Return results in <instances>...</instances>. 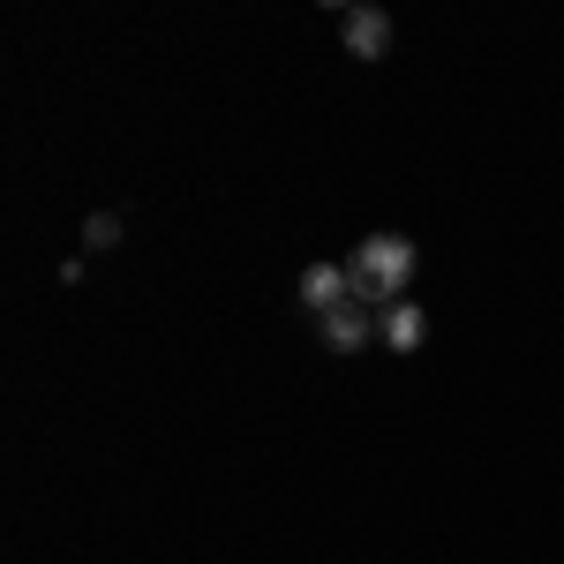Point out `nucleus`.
Here are the masks:
<instances>
[{"mask_svg": "<svg viewBox=\"0 0 564 564\" xmlns=\"http://www.w3.org/2000/svg\"><path fill=\"white\" fill-rule=\"evenodd\" d=\"M339 39H347L354 61H384V45H391V15H384V8H347V15H339Z\"/></svg>", "mask_w": 564, "mask_h": 564, "instance_id": "nucleus-2", "label": "nucleus"}, {"mask_svg": "<svg viewBox=\"0 0 564 564\" xmlns=\"http://www.w3.org/2000/svg\"><path fill=\"white\" fill-rule=\"evenodd\" d=\"M384 324L369 316V302H347V308H332L324 316V347H339V354H354V347H369Z\"/></svg>", "mask_w": 564, "mask_h": 564, "instance_id": "nucleus-4", "label": "nucleus"}, {"mask_svg": "<svg viewBox=\"0 0 564 564\" xmlns=\"http://www.w3.org/2000/svg\"><path fill=\"white\" fill-rule=\"evenodd\" d=\"M347 279H354V302H399L406 279H414V241L406 234H369L361 249L347 257Z\"/></svg>", "mask_w": 564, "mask_h": 564, "instance_id": "nucleus-1", "label": "nucleus"}, {"mask_svg": "<svg viewBox=\"0 0 564 564\" xmlns=\"http://www.w3.org/2000/svg\"><path fill=\"white\" fill-rule=\"evenodd\" d=\"M422 339H430V316H422L414 302H391V308H384V347H391V354H414Z\"/></svg>", "mask_w": 564, "mask_h": 564, "instance_id": "nucleus-5", "label": "nucleus"}, {"mask_svg": "<svg viewBox=\"0 0 564 564\" xmlns=\"http://www.w3.org/2000/svg\"><path fill=\"white\" fill-rule=\"evenodd\" d=\"M302 302L316 308V316L347 308V302H354V279H347V263H308V271H302Z\"/></svg>", "mask_w": 564, "mask_h": 564, "instance_id": "nucleus-3", "label": "nucleus"}, {"mask_svg": "<svg viewBox=\"0 0 564 564\" xmlns=\"http://www.w3.org/2000/svg\"><path fill=\"white\" fill-rule=\"evenodd\" d=\"M84 241H90V249H113V241H121V218H113V212H90Z\"/></svg>", "mask_w": 564, "mask_h": 564, "instance_id": "nucleus-6", "label": "nucleus"}]
</instances>
